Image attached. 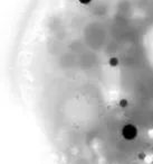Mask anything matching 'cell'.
<instances>
[{
	"instance_id": "cell-1",
	"label": "cell",
	"mask_w": 153,
	"mask_h": 164,
	"mask_svg": "<svg viewBox=\"0 0 153 164\" xmlns=\"http://www.w3.org/2000/svg\"><path fill=\"white\" fill-rule=\"evenodd\" d=\"M122 137L126 141H133L138 136V128L133 124H126L124 125L122 131H121Z\"/></svg>"
},
{
	"instance_id": "cell-4",
	"label": "cell",
	"mask_w": 153,
	"mask_h": 164,
	"mask_svg": "<svg viewBox=\"0 0 153 164\" xmlns=\"http://www.w3.org/2000/svg\"><path fill=\"white\" fill-rule=\"evenodd\" d=\"M91 1L92 0H80V4H83V5H87V4H90Z\"/></svg>"
},
{
	"instance_id": "cell-2",
	"label": "cell",
	"mask_w": 153,
	"mask_h": 164,
	"mask_svg": "<svg viewBox=\"0 0 153 164\" xmlns=\"http://www.w3.org/2000/svg\"><path fill=\"white\" fill-rule=\"evenodd\" d=\"M109 64L111 65V67H117V65L120 64V61H119V59H117V57L113 56V57H111V59H109Z\"/></svg>"
},
{
	"instance_id": "cell-5",
	"label": "cell",
	"mask_w": 153,
	"mask_h": 164,
	"mask_svg": "<svg viewBox=\"0 0 153 164\" xmlns=\"http://www.w3.org/2000/svg\"><path fill=\"white\" fill-rule=\"evenodd\" d=\"M144 157H145V153H140L138 154V159H140V160H143V159H144Z\"/></svg>"
},
{
	"instance_id": "cell-3",
	"label": "cell",
	"mask_w": 153,
	"mask_h": 164,
	"mask_svg": "<svg viewBox=\"0 0 153 164\" xmlns=\"http://www.w3.org/2000/svg\"><path fill=\"white\" fill-rule=\"evenodd\" d=\"M119 104H120V107H122V108H126L129 106V101L126 99H121Z\"/></svg>"
}]
</instances>
